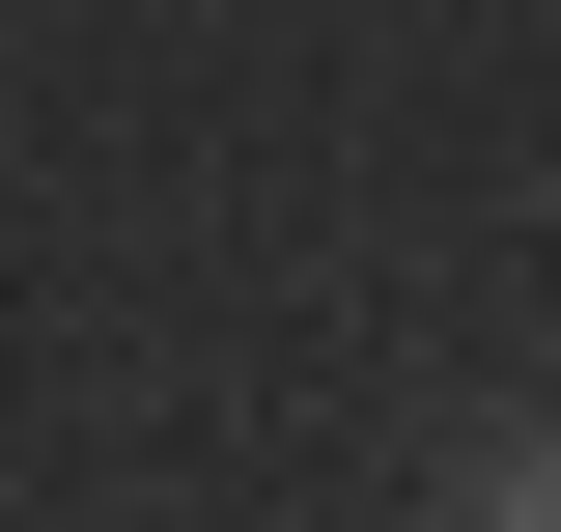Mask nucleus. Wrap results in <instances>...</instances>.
Returning a JSON list of instances; mask_svg holds the SVG:
<instances>
[{
    "label": "nucleus",
    "mask_w": 561,
    "mask_h": 532,
    "mask_svg": "<svg viewBox=\"0 0 561 532\" xmlns=\"http://www.w3.org/2000/svg\"><path fill=\"white\" fill-rule=\"evenodd\" d=\"M478 532H561V449H534V476H505V505H478Z\"/></svg>",
    "instance_id": "1"
}]
</instances>
